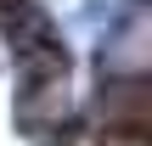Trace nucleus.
Here are the masks:
<instances>
[{
    "instance_id": "obj_1",
    "label": "nucleus",
    "mask_w": 152,
    "mask_h": 146,
    "mask_svg": "<svg viewBox=\"0 0 152 146\" xmlns=\"http://www.w3.org/2000/svg\"><path fill=\"white\" fill-rule=\"evenodd\" d=\"M0 34H6L11 56H28V51L56 39V23L39 0H0Z\"/></svg>"
},
{
    "instance_id": "obj_2",
    "label": "nucleus",
    "mask_w": 152,
    "mask_h": 146,
    "mask_svg": "<svg viewBox=\"0 0 152 146\" xmlns=\"http://www.w3.org/2000/svg\"><path fill=\"white\" fill-rule=\"evenodd\" d=\"M102 124H147V79L141 73H107L96 90Z\"/></svg>"
},
{
    "instance_id": "obj_3",
    "label": "nucleus",
    "mask_w": 152,
    "mask_h": 146,
    "mask_svg": "<svg viewBox=\"0 0 152 146\" xmlns=\"http://www.w3.org/2000/svg\"><path fill=\"white\" fill-rule=\"evenodd\" d=\"M96 146H152V129L147 124H102Z\"/></svg>"
}]
</instances>
